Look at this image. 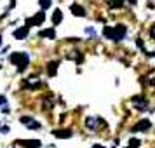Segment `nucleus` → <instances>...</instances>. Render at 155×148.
Here are the masks:
<instances>
[{
	"mask_svg": "<svg viewBox=\"0 0 155 148\" xmlns=\"http://www.w3.org/2000/svg\"><path fill=\"white\" fill-rule=\"evenodd\" d=\"M9 59H11V63H14L16 66H18V70H19V71L25 70V68H26V64H28V61H30V58H28L26 52H12Z\"/></svg>",
	"mask_w": 155,
	"mask_h": 148,
	"instance_id": "obj_1",
	"label": "nucleus"
},
{
	"mask_svg": "<svg viewBox=\"0 0 155 148\" xmlns=\"http://www.w3.org/2000/svg\"><path fill=\"white\" fill-rule=\"evenodd\" d=\"M44 19H45V14H44V11H38L33 18H28L26 19V28L30 26H38V25H42Z\"/></svg>",
	"mask_w": 155,
	"mask_h": 148,
	"instance_id": "obj_2",
	"label": "nucleus"
},
{
	"mask_svg": "<svg viewBox=\"0 0 155 148\" xmlns=\"http://www.w3.org/2000/svg\"><path fill=\"white\" fill-rule=\"evenodd\" d=\"M131 101H133V105L136 106V110H141V112H143V110H147L148 101H147V98H145V96H134Z\"/></svg>",
	"mask_w": 155,
	"mask_h": 148,
	"instance_id": "obj_3",
	"label": "nucleus"
},
{
	"mask_svg": "<svg viewBox=\"0 0 155 148\" xmlns=\"http://www.w3.org/2000/svg\"><path fill=\"white\" fill-rule=\"evenodd\" d=\"M126 31H127V28L124 25H117V26L113 28V40H115V42L122 40V38L126 37Z\"/></svg>",
	"mask_w": 155,
	"mask_h": 148,
	"instance_id": "obj_4",
	"label": "nucleus"
},
{
	"mask_svg": "<svg viewBox=\"0 0 155 148\" xmlns=\"http://www.w3.org/2000/svg\"><path fill=\"white\" fill-rule=\"evenodd\" d=\"M150 127H152V122H150L148 119H145V120H140L136 126H133L131 131H133V133H140V131H148Z\"/></svg>",
	"mask_w": 155,
	"mask_h": 148,
	"instance_id": "obj_5",
	"label": "nucleus"
},
{
	"mask_svg": "<svg viewBox=\"0 0 155 148\" xmlns=\"http://www.w3.org/2000/svg\"><path fill=\"white\" fill-rule=\"evenodd\" d=\"M18 145H21V146H25V148H38L42 143L38 140H30V141H23V140H19V141H16Z\"/></svg>",
	"mask_w": 155,
	"mask_h": 148,
	"instance_id": "obj_6",
	"label": "nucleus"
},
{
	"mask_svg": "<svg viewBox=\"0 0 155 148\" xmlns=\"http://www.w3.org/2000/svg\"><path fill=\"white\" fill-rule=\"evenodd\" d=\"M21 122H23L26 127H28V129H40V124H38L37 120H33L31 117H23Z\"/></svg>",
	"mask_w": 155,
	"mask_h": 148,
	"instance_id": "obj_7",
	"label": "nucleus"
},
{
	"mask_svg": "<svg viewBox=\"0 0 155 148\" xmlns=\"http://www.w3.org/2000/svg\"><path fill=\"white\" fill-rule=\"evenodd\" d=\"M52 134H54L56 138L66 140V138H70L71 136V129H56V131H52Z\"/></svg>",
	"mask_w": 155,
	"mask_h": 148,
	"instance_id": "obj_8",
	"label": "nucleus"
},
{
	"mask_svg": "<svg viewBox=\"0 0 155 148\" xmlns=\"http://www.w3.org/2000/svg\"><path fill=\"white\" fill-rule=\"evenodd\" d=\"M28 31H30V30L26 28V26L18 28V30L14 31V38H18V40H23V38H26V37H28Z\"/></svg>",
	"mask_w": 155,
	"mask_h": 148,
	"instance_id": "obj_9",
	"label": "nucleus"
},
{
	"mask_svg": "<svg viewBox=\"0 0 155 148\" xmlns=\"http://www.w3.org/2000/svg\"><path fill=\"white\" fill-rule=\"evenodd\" d=\"M70 11H71V14H73V16H80V18H82V16H85L84 7H80L78 4H73V5L70 7Z\"/></svg>",
	"mask_w": 155,
	"mask_h": 148,
	"instance_id": "obj_10",
	"label": "nucleus"
},
{
	"mask_svg": "<svg viewBox=\"0 0 155 148\" xmlns=\"http://www.w3.org/2000/svg\"><path fill=\"white\" fill-rule=\"evenodd\" d=\"M58 61H51L49 64H47V75H49V77H54V75H56L58 73Z\"/></svg>",
	"mask_w": 155,
	"mask_h": 148,
	"instance_id": "obj_11",
	"label": "nucleus"
},
{
	"mask_svg": "<svg viewBox=\"0 0 155 148\" xmlns=\"http://www.w3.org/2000/svg\"><path fill=\"white\" fill-rule=\"evenodd\" d=\"M38 35L42 37V38H56V31L52 28H47V30H42Z\"/></svg>",
	"mask_w": 155,
	"mask_h": 148,
	"instance_id": "obj_12",
	"label": "nucleus"
},
{
	"mask_svg": "<svg viewBox=\"0 0 155 148\" xmlns=\"http://www.w3.org/2000/svg\"><path fill=\"white\" fill-rule=\"evenodd\" d=\"M61 21H63V12H61L59 9H56L54 14H52V23H54V25H59Z\"/></svg>",
	"mask_w": 155,
	"mask_h": 148,
	"instance_id": "obj_13",
	"label": "nucleus"
},
{
	"mask_svg": "<svg viewBox=\"0 0 155 148\" xmlns=\"http://www.w3.org/2000/svg\"><path fill=\"white\" fill-rule=\"evenodd\" d=\"M103 35H105L106 38H112L113 40V28L112 26H105V28H103Z\"/></svg>",
	"mask_w": 155,
	"mask_h": 148,
	"instance_id": "obj_14",
	"label": "nucleus"
},
{
	"mask_svg": "<svg viewBox=\"0 0 155 148\" xmlns=\"http://www.w3.org/2000/svg\"><path fill=\"white\" fill-rule=\"evenodd\" d=\"M124 5V0H110V7L112 9H119Z\"/></svg>",
	"mask_w": 155,
	"mask_h": 148,
	"instance_id": "obj_15",
	"label": "nucleus"
},
{
	"mask_svg": "<svg viewBox=\"0 0 155 148\" xmlns=\"http://www.w3.org/2000/svg\"><path fill=\"white\" fill-rule=\"evenodd\" d=\"M85 126L89 127V129H94V127H96V120L92 119V117H87V119H85Z\"/></svg>",
	"mask_w": 155,
	"mask_h": 148,
	"instance_id": "obj_16",
	"label": "nucleus"
},
{
	"mask_svg": "<svg viewBox=\"0 0 155 148\" xmlns=\"http://www.w3.org/2000/svg\"><path fill=\"white\" fill-rule=\"evenodd\" d=\"M38 4H40L42 11H45V9H49V7H51V0H38Z\"/></svg>",
	"mask_w": 155,
	"mask_h": 148,
	"instance_id": "obj_17",
	"label": "nucleus"
},
{
	"mask_svg": "<svg viewBox=\"0 0 155 148\" xmlns=\"http://www.w3.org/2000/svg\"><path fill=\"white\" fill-rule=\"evenodd\" d=\"M138 146H140V140L131 138V140H129V148H138Z\"/></svg>",
	"mask_w": 155,
	"mask_h": 148,
	"instance_id": "obj_18",
	"label": "nucleus"
},
{
	"mask_svg": "<svg viewBox=\"0 0 155 148\" xmlns=\"http://www.w3.org/2000/svg\"><path fill=\"white\" fill-rule=\"evenodd\" d=\"M44 105H45V110H51V108H52V101H51V98L44 99Z\"/></svg>",
	"mask_w": 155,
	"mask_h": 148,
	"instance_id": "obj_19",
	"label": "nucleus"
},
{
	"mask_svg": "<svg viewBox=\"0 0 155 148\" xmlns=\"http://www.w3.org/2000/svg\"><path fill=\"white\" fill-rule=\"evenodd\" d=\"M150 37H152V38L155 40V25L152 26V28H150Z\"/></svg>",
	"mask_w": 155,
	"mask_h": 148,
	"instance_id": "obj_20",
	"label": "nucleus"
},
{
	"mask_svg": "<svg viewBox=\"0 0 155 148\" xmlns=\"http://www.w3.org/2000/svg\"><path fill=\"white\" fill-rule=\"evenodd\" d=\"M127 2H129V4H133V5H136V2H138V0H127Z\"/></svg>",
	"mask_w": 155,
	"mask_h": 148,
	"instance_id": "obj_21",
	"label": "nucleus"
},
{
	"mask_svg": "<svg viewBox=\"0 0 155 148\" xmlns=\"http://www.w3.org/2000/svg\"><path fill=\"white\" fill-rule=\"evenodd\" d=\"M0 103H5V98L4 96H0Z\"/></svg>",
	"mask_w": 155,
	"mask_h": 148,
	"instance_id": "obj_22",
	"label": "nucleus"
},
{
	"mask_svg": "<svg viewBox=\"0 0 155 148\" xmlns=\"http://www.w3.org/2000/svg\"><path fill=\"white\" fill-rule=\"evenodd\" d=\"M147 54H148V56H153L155 58V51H153V52H147Z\"/></svg>",
	"mask_w": 155,
	"mask_h": 148,
	"instance_id": "obj_23",
	"label": "nucleus"
},
{
	"mask_svg": "<svg viewBox=\"0 0 155 148\" xmlns=\"http://www.w3.org/2000/svg\"><path fill=\"white\" fill-rule=\"evenodd\" d=\"M92 148H105V146H101V145H94Z\"/></svg>",
	"mask_w": 155,
	"mask_h": 148,
	"instance_id": "obj_24",
	"label": "nucleus"
},
{
	"mask_svg": "<svg viewBox=\"0 0 155 148\" xmlns=\"http://www.w3.org/2000/svg\"><path fill=\"white\" fill-rule=\"evenodd\" d=\"M0 44H2V37H0Z\"/></svg>",
	"mask_w": 155,
	"mask_h": 148,
	"instance_id": "obj_25",
	"label": "nucleus"
}]
</instances>
